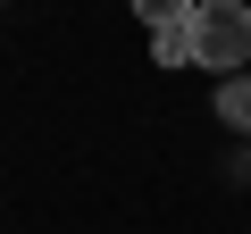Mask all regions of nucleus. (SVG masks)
Masks as SVG:
<instances>
[{
	"instance_id": "f257e3e1",
	"label": "nucleus",
	"mask_w": 251,
	"mask_h": 234,
	"mask_svg": "<svg viewBox=\"0 0 251 234\" xmlns=\"http://www.w3.org/2000/svg\"><path fill=\"white\" fill-rule=\"evenodd\" d=\"M251 59V9L243 0H201L193 9V67H243Z\"/></svg>"
},
{
	"instance_id": "f03ea898",
	"label": "nucleus",
	"mask_w": 251,
	"mask_h": 234,
	"mask_svg": "<svg viewBox=\"0 0 251 234\" xmlns=\"http://www.w3.org/2000/svg\"><path fill=\"white\" fill-rule=\"evenodd\" d=\"M218 117H226L234 134H251V75H226L218 84Z\"/></svg>"
},
{
	"instance_id": "7ed1b4c3",
	"label": "nucleus",
	"mask_w": 251,
	"mask_h": 234,
	"mask_svg": "<svg viewBox=\"0 0 251 234\" xmlns=\"http://www.w3.org/2000/svg\"><path fill=\"white\" fill-rule=\"evenodd\" d=\"M151 59H159V67H184V59H193V17H184V25H159V34H151Z\"/></svg>"
},
{
	"instance_id": "20e7f679",
	"label": "nucleus",
	"mask_w": 251,
	"mask_h": 234,
	"mask_svg": "<svg viewBox=\"0 0 251 234\" xmlns=\"http://www.w3.org/2000/svg\"><path fill=\"white\" fill-rule=\"evenodd\" d=\"M134 9H143V25L159 34V25H184V17L201 9V0H134Z\"/></svg>"
}]
</instances>
